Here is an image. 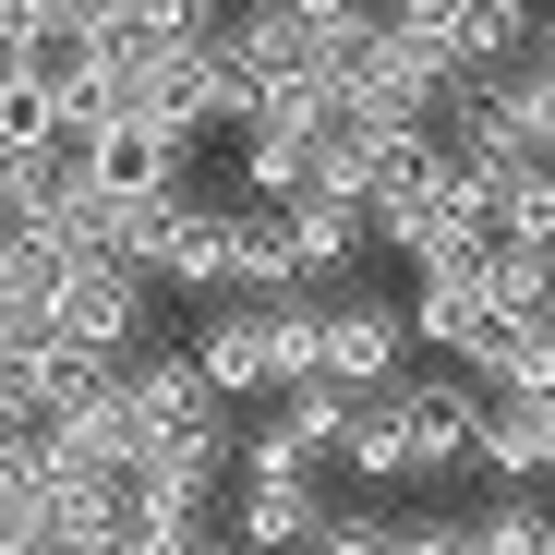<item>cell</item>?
Listing matches in <instances>:
<instances>
[{"label": "cell", "mask_w": 555, "mask_h": 555, "mask_svg": "<svg viewBox=\"0 0 555 555\" xmlns=\"http://www.w3.org/2000/svg\"><path fill=\"white\" fill-rule=\"evenodd\" d=\"M399 435H411V483H447V472H472V435H483V387L459 375V362H435V375L387 387Z\"/></svg>", "instance_id": "4"}, {"label": "cell", "mask_w": 555, "mask_h": 555, "mask_svg": "<svg viewBox=\"0 0 555 555\" xmlns=\"http://www.w3.org/2000/svg\"><path fill=\"white\" fill-rule=\"evenodd\" d=\"M230 543L242 555H314L326 543V483H291V472H278V483H230Z\"/></svg>", "instance_id": "7"}, {"label": "cell", "mask_w": 555, "mask_h": 555, "mask_svg": "<svg viewBox=\"0 0 555 555\" xmlns=\"http://www.w3.org/2000/svg\"><path fill=\"white\" fill-rule=\"evenodd\" d=\"M49 338L85 362H145L157 350V278H133L121 254H73L49 278Z\"/></svg>", "instance_id": "1"}, {"label": "cell", "mask_w": 555, "mask_h": 555, "mask_svg": "<svg viewBox=\"0 0 555 555\" xmlns=\"http://www.w3.org/2000/svg\"><path fill=\"white\" fill-rule=\"evenodd\" d=\"M472 543L483 555H555V495H483L472 507Z\"/></svg>", "instance_id": "10"}, {"label": "cell", "mask_w": 555, "mask_h": 555, "mask_svg": "<svg viewBox=\"0 0 555 555\" xmlns=\"http://www.w3.org/2000/svg\"><path fill=\"white\" fill-rule=\"evenodd\" d=\"M326 387H350V399L411 387V302H387V291H326Z\"/></svg>", "instance_id": "3"}, {"label": "cell", "mask_w": 555, "mask_h": 555, "mask_svg": "<svg viewBox=\"0 0 555 555\" xmlns=\"http://www.w3.org/2000/svg\"><path fill=\"white\" fill-rule=\"evenodd\" d=\"M194 375H206L218 399H278V302H206Z\"/></svg>", "instance_id": "5"}, {"label": "cell", "mask_w": 555, "mask_h": 555, "mask_svg": "<svg viewBox=\"0 0 555 555\" xmlns=\"http://www.w3.org/2000/svg\"><path fill=\"white\" fill-rule=\"evenodd\" d=\"M206 555H242V543H230V531H218V543H206Z\"/></svg>", "instance_id": "15"}, {"label": "cell", "mask_w": 555, "mask_h": 555, "mask_svg": "<svg viewBox=\"0 0 555 555\" xmlns=\"http://www.w3.org/2000/svg\"><path fill=\"white\" fill-rule=\"evenodd\" d=\"M73 157H85V206L98 218H157V206H181V181H194V157L157 121H98Z\"/></svg>", "instance_id": "2"}, {"label": "cell", "mask_w": 555, "mask_h": 555, "mask_svg": "<svg viewBox=\"0 0 555 555\" xmlns=\"http://www.w3.org/2000/svg\"><path fill=\"white\" fill-rule=\"evenodd\" d=\"M338 472H350V483H411V435H399V411H387V399H362V411H350Z\"/></svg>", "instance_id": "9"}, {"label": "cell", "mask_w": 555, "mask_h": 555, "mask_svg": "<svg viewBox=\"0 0 555 555\" xmlns=\"http://www.w3.org/2000/svg\"><path fill=\"white\" fill-rule=\"evenodd\" d=\"M314 555H387V519H362V507H326V543Z\"/></svg>", "instance_id": "13"}, {"label": "cell", "mask_w": 555, "mask_h": 555, "mask_svg": "<svg viewBox=\"0 0 555 555\" xmlns=\"http://www.w3.org/2000/svg\"><path fill=\"white\" fill-rule=\"evenodd\" d=\"M25 145H73L61 133V98L25 85V73H0V157H25Z\"/></svg>", "instance_id": "11"}, {"label": "cell", "mask_w": 555, "mask_h": 555, "mask_svg": "<svg viewBox=\"0 0 555 555\" xmlns=\"http://www.w3.org/2000/svg\"><path fill=\"white\" fill-rule=\"evenodd\" d=\"M531 37H543L531 0H447V73H459V85H507V73H531Z\"/></svg>", "instance_id": "6"}, {"label": "cell", "mask_w": 555, "mask_h": 555, "mask_svg": "<svg viewBox=\"0 0 555 555\" xmlns=\"http://www.w3.org/2000/svg\"><path fill=\"white\" fill-rule=\"evenodd\" d=\"M278 230H291L302 291H338V278L375 254V206H350V194H302V206H278Z\"/></svg>", "instance_id": "8"}, {"label": "cell", "mask_w": 555, "mask_h": 555, "mask_svg": "<svg viewBox=\"0 0 555 555\" xmlns=\"http://www.w3.org/2000/svg\"><path fill=\"white\" fill-rule=\"evenodd\" d=\"M25 266H37V230H25V218H0V291H25Z\"/></svg>", "instance_id": "14"}, {"label": "cell", "mask_w": 555, "mask_h": 555, "mask_svg": "<svg viewBox=\"0 0 555 555\" xmlns=\"http://www.w3.org/2000/svg\"><path fill=\"white\" fill-rule=\"evenodd\" d=\"M387 555H483V543H472V507H411L387 519Z\"/></svg>", "instance_id": "12"}]
</instances>
